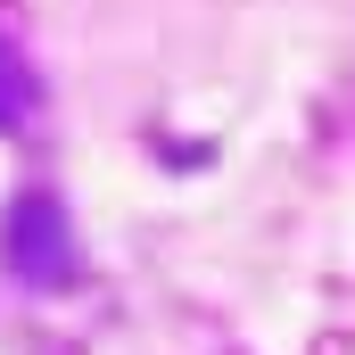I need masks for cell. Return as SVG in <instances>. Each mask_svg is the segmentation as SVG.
Wrapping results in <instances>:
<instances>
[{
    "instance_id": "6da1fadb",
    "label": "cell",
    "mask_w": 355,
    "mask_h": 355,
    "mask_svg": "<svg viewBox=\"0 0 355 355\" xmlns=\"http://www.w3.org/2000/svg\"><path fill=\"white\" fill-rule=\"evenodd\" d=\"M0 265L17 272L25 289H67L83 272V248H75V223L50 190H25L8 198V223H0Z\"/></svg>"
},
{
    "instance_id": "7a4b0ae2",
    "label": "cell",
    "mask_w": 355,
    "mask_h": 355,
    "mask_svg": "<svg viewBox=\"0 0 355 355\" xmlns=\"http://www.w3.org/2000/svg\"><path fill=\"white\" fill-rule=\"evenodd\" d=\"M42 116V75H33V58L0 33V132H25Z\"/></svg>"
}]
</instances>
